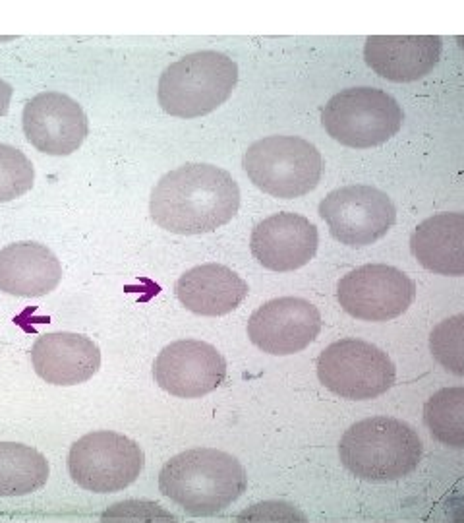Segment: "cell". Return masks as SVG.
I'll return each instance as SVG.
<instances>
[{
	"label": "cell",
	"mask_w": 464,
	"mask_h": 523,
	"mask_svg": "<svg viewBox=\"0 0 464 523\" xmlns=\"http://www.w3.org/2000/svg\"><path fill=\"white\" fill-rule=\"evenodd\" d=\"M420 266L439 276H464V214L449 212L424 219L410 239Z\"/></svg>",
	"instance_id": "obj_19"
},
{
	"label": "cell",
	"mask_w": 464,
	"mask_h": 523,
	"mask_svg": "<svg viewBox=\"0 0 464 523\" xmlns=\"http://www.w3.org/2000/svg\"><path fill=\"white\" fill-rule=\"evenodd\" d=\"M62 266L51 248L14 243L0 250V291L16 297H45L57 289Z\"/></svg>",
	"instance_id": "obj_17"
},
{
	"label": "cell",
	"mask_w": 464,
	"mask_h": 523,
	"mask_svg": "<svg viewBox=\"0 0 464 523\" xmlns=\"http://www.w3.org/2000/svg\"><path fill=\"white\" fill-rule=\"evenodd\" d=\"M238 522H306V514L283 500H267L236 516Z\"/></svg>",
	"instance_id": "obj_25"
},
{
	"label": "cell",
	"mask_w": 464,
	"mask_h": 523,
	"mask_svg": "<svg viewBox=\"0 0 464 523\" xmlns=\"http://www.w3.org/2000/svg\"><path fill=\"white\" fill-rule=\"evenodd\" d=\"M443 41L437 35H372L364 57L372 70L391 82H414L434 70Z\"/></svg>",
	"instance_id": "obj_16"
},
{
	"label": "cell",
	"mask_w": 464,
	"mask_h": 523,
	"mask_svg": "<svg viewBox=\"0 0 464 523\" xmlns=\"http://www.w3.org/2000/svg\"><path fill=\"white\" fill-rule=\"evenodd\" d=\"M242 165L261 192L281 200L312 192L323 173L318 148L298 136L261 138L248 148Z\"/></svg>",
	"instance_id": "obj_5"
},
{
	"label": "cell",
	"mask_w": 464,
	"mask_h": 523,
	"mask_svg": "<svg viewBox=\"0 0 464 523\" xmlns=\"http://www.w3.org/2000/svg\"><path fill=\"white\" fill-rule=\"evenodd\" d=\"M341 462L352 475L372 483L399 481L422 458L418 432L393 417H370L352 425L339 444Z\"/></svg>",
	"instance_id": "obj_3"
},
{
	"label": "cell",
	"mask_w": 464,
	"mask_h": 523,
	"mask_svg": "<svg viewBox=\"0 0 464 523\" xmlns=\"http://www.w3.org/2000/svg\"><path fill=\"white\" fill-rule=\"evenodd\" d=\"M31 363L39 378L53 386L84 384L101 367L95 341L72 332L45 334L31 349Z\"/></svg>",
	"instance_id": "obj_15"
},
{
	"label": "cell",
	"mask_w": 464,
	"mask_h": 523,
	"mask_svg": "<svg viewBox=\"0 0 464 523\" xmlns=\"http://www.w3.org/2000/svg\"><path fill=\"white\" fill-rule=\"evenodd\" d=\"M319 216L341 245L362 248L374 245L389 233L397 210L393 200L376 186L348 185L323 198Z\"/></svg>",
	"instance_id": "obj_9"
},
{
	"label": "cell",
	"mask_w": 464,
	"mask_h": 523,
	"mask_svg": "<svg viewBox=\"0 0 464 523\" xmlns=\"http://www.w3.org/2000/svg\"><path fill=\"white\" fill-rule=\"evenodd\" d=\"M178 301L200 316H223L242 305L248 283L223 264H202L176 281Z\"/></svg>",
	"instance_id": "obj_18"
},
{
	"label": "cell",
	"mask_w": 464,
	"mask_h": 523,
	"mask_svg": "<svg viewBox=\"0 0 464 523\" xmlns=\"http://www.w3.org/2000/svg\"><path fill=\"white\" fill-rule=\"evenodd\" d=\"M405 113L399 101L376 88H348L333 95L321 123L327 134L348 148L366 150L389 142L399 130Z\"/></svg>",
	"instance_id": "obj_6"
},
{
	"label": "cell",
	"mask_w": 464,
	"mask_h": 523,
	"mask_svg": "<svg viewBox=\"0 0 464 523\" xmlns=\"http://www.w3.org/2000/svg\"><path fill=\"white\" fill-rule=\"evenodd\" d=\"M33 181L35 171L28 157L12 146L0 144V204L24 196Z\"/></svg>",
	"instance_id": "obj_23"
},
{
	"label": "cell",
	"mask_w": 464,
	"mask_h": 523,
	"mask_svg": "<svg viewBox=\"0 0 464 523\" xmlns=\"http://www.w3.org/2000/svg\"><path fill=\"white\" fill-rule=\"evenodd\" d=\"M318 245L316 225L292 212L263 219L250 239L254 258L271 272H292L306 266L316 256Z\"/></svg>",
	"instance_id": "obj_14"
},
{
	"label": "cell",
	"mask_w": 464,
	"mask_h": 523,
	"mask_svg": "<svg viewBox=\"0 0 464 523\" xmlns=\"http://www.w3.org/2000/svg\"><path fill=\"white\" fill-rule=\"evenodd\" d=\"M435 361L449 372L464 376V314L439 322L430 334Z\"/></svg>",
	"instance_id": "obj_22"
},
{
	"label": "cell",
	"mask_w": 464,
	"mask_h": 523,
	"mask_svg": "<svg viewBox=\"0 0 464 523\" xmlns=\"http://www.w3.org/2000/svg\"><path fill=\"white\" fill-rule=\"evenodd\" d=\"M144 465L140 444L118 432H89L74 442L68 454L72 481L89 493L124 491L140 477Z\"/></svg>",
	"instance_id": "obj_7"
},
{
	"label": "cell",
	"mask_w": 464,
	"mask_h": 523,
	"mask_svg": "<svg viewBox=\"0 0 464 523\" xmlns=\"http://www.w3.org/2000/svg\"><path fill=\"white\" fill-rule=\"evenodd\" d=\"M319 382L345 400H374L395 384L391 357L362 339H341L321 351Z\"/></svg>",
	"instance_id": "obj_8"
},
{
	"label": "cell",
	"mask_w": 464,
	"mask_h": 523,
	"mask_svg": "<svg viewBox=\"0 0 464 523\" xmlns=\"http://www.w3.org/2000/svg\"><path fill=\"white\" fill-rule=\"evenodd\" d=\"M153 376L159 388L171 396L194 400L215 392L223 384L227 361L205 341L180 339L157 355Z\"/></svg>",
	"instance_id": "obj_11"
},
{
	"label": "cell",
	"mask_w": 464,
	"mask_h": 523,
	"mask_svg": "<svg viewBox=\"0 0 464 523\" xmlns=\"http://www.w3.org/2000/svg\"><path fill=\"white\" fill-rule=\"evenodd\" d=\"M246 485L240 462L215 448L186 450L159 473V491L194 518L221 514L244 494Z\"/></svg>",
	"instance_id": "obj_2"
},
{
	"label": "cell",
	"mask_w": 464,
	"mask_h": 523,
	"mask_svg": "<svg viewBox=\"0 0 464 523\" xmlns=\"http://www.w3.org/2000/svg\"><path fill=\"white\" fill-rule=\"evenodd\" d=\"M424 423L435 440L464 450V388H443L424 407Z\"/></svg>",
	"instance_id": "obj_21"
},
{
	"label": "cell",
	"mask_w": 464,
	"mask_h": 523,
	"mask_svg": "<svg viewBox=\"0 0 464 523\" xmlns=\"http://www.w3.org/2000/svg\"><path fill=\"white\" fill-rule=\"evenodd\" d=\"M240 208L231 173L209 163H188L167 173L151 192L155 223L176 235H202L227 225Z\"/></svg>",
	"instance_id": "obj_1"
},
{
	"label": "cell",
	"mask_w": 464,
	"mask_h": 523,
	"mask_svg": "<svg viewBox=\"0 0 464 523\" xmlns=\"http://www.w3.org/2000/svg\"><path fill=\"white\" fill-rule=\"evenodd\" d=\"M49 481V462L35 448L0 442V496H26Z\"/></svg>",
	"instance_id": "obj_20"
},
{
	"label": "cell",
	"mask_w": 464,
	"mask_h": 523,
	"mask_svg": "<svg viewBox=\"0 0 464 523\" xmlns=\"http://www.w3.org/2000/svg\"><path fill=\"white\" fill-rule=\"evenodd\" d=\"M416 297V285L401 270L387 264H366L337 285L343 310L366 322H387L405 314Z\"/></svg>",
	"instance_id": "obj_10"
},
{
	"label": "cell",
	"mask_w": 464,
	"mask_h": 523,
	"mask_svg": "<svg viewBox=\"0 0 464 523\" xmlns=\"http://www.w3.org/2000/svg\"><path fill=\"white\" fill-rule=\"evenodd\" d=\"M238 82V64L217 51H200L173 62L159 80V105L180 119L219 109Z\"/></svg>",
	"instance_id": "obj_4"
},
{
	"label": "cell",
	"mask_w": 464,
	"mask_h": 523,
	"mask_svg": "<svg viewBox=\"0 0 464 523\" xmlns=\"http://www.w3.org/2000/svg\"><path fill=\"white\" fill-rule=\"evenodd\" d=\"M101 522H176V516L149 500H124L107 508Z\"/></svg>",
	"instance_id": "obj_24"
},
{
	"label": "cell",
	"mask_w": 464,
	"mask_h": 523,
	"mask_svg": "<svg viewBox=\"0 0 464 523\" xmlns=\"http://www.w3.org/2000/svg\"><path fill=\"white\" fill-rule=\"evenodd\" d=\"M10 99H12V88L0 78V117H4L10 109Z\"/></svg>",
	"instance_id": "obj_26"
},
{
	"label": "cell",
	"mask_w": 464,
	"mask_h": 523,
	"mask_svg": "<svg viewBox=\"0 0 464 523\" xmlns=\"http://www.w3.org/2000/svg\"><path fill=\"white\" fill-rule=\"evenodd\" d=\"M321 330V314L306 299L281 297L261 305L248 320V338L269 355H294Z\"/></svg>",
	"instance_id": "obj_12"
},
{
	"label": "cell",
	"mask_w": 464,
	"mask_h": 523,
	"mask_svg": "<svg viewBox=\"0 0 464 523\" xmlns=\"http://www.w3.org/2000/svg\"><path fill=\"white\" fill-rule=\"evenodd\" d=\"M29 144L47 155L74 154L87 138V117L72 97L58 92L35 95L24 109Z\"/></svg>",
	"instance_id": "obj_13"
}]
</instances>
